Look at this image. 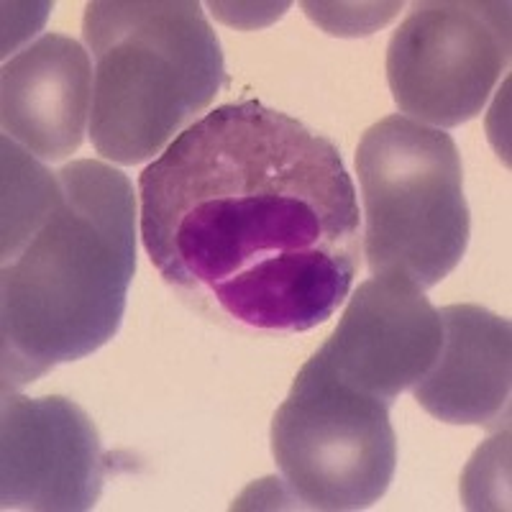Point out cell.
Listing matches in <instances>:
<instances>
[{"instance_id":"obj_1","label":"cell","mask_w":512,"mask_h":512,"mask_svg":"<svg viewBox=\"0 0 512 512\" xmlns=\"http://www.w3.org/2000/svg\"><path fill=\"white\" fill-rule=\"evenodd\" d=\"M139 203L162 280L231 331H310L359 272V203L338 146L259 100L185 128L139 175Z\"/></svg>"},{"instance_id":"obj_2","label":"cell","mask_w":512,"mask_h":512,"mask_svg":"<svg viewBox=\"0 0 512 512\" xmlns=\"http://www.w3.org/2000/svg\"><path fill=\"white\" fill-rule=\"evenodd\" d=\"M136 269V195L121 169L52 172L3 136V395L80 361L121 328Z\"/></svg>"},{"instance_id":"obj_3","label":"cell","mask_w":512,"mask_h":512,"mask_svg":"<svg viewBox=\"0 0 512 512\" xmlns=\"http://www.w3.org/2000/svg\"><path fill=\"white\" fill-rule=\"evenodd\" d=\"M90 141L108 162L157 159L226 88L221 41L195 0L88 3Z\"/></svg>"},{"instance_id":"obj_4","label":"cell","mask_w":512,"mask_h":512,"mask_svg":"<svg viewBox=\"0 0 512 512\" xmlns=\"http://www.w3.org/2000/svg\"><path fill=\"white\" fill-rule=\"evenodd\" d=\"M364 256L372 277H408L431 290L469 246V205L456 141L443 128L387 116L356 149Z\"/></svg>"},{"instance_id":"obj_5","label":"cell","mask_w":512,"mask_h":512,"mask_svg":"<svg viewBox=\"0 0 512 512\" xmlns=\"http://www.w3.org/2000/svg\"><path fill=\"white\" fill-rule=\"evenodd\" d=\"M272 456L297 507L367 510L395 477L390 405L344 382L315 351L274 413Z\"/></svg>"},{"instance_id":"obj_6","label":"cell","mask_w":512,"mask_h":512,"mask_svg":"<svg viewBox=\"0 0 512 512\" xmlns=\"http://www.w3.org/2000/svg\"><path fill=\"white\" fill-rule=\"evenodd\" d=\"M510 64V3H415L387 47V82L413 121L454 128L482 113Z\"/></svg>"},{"instance_id":"obj_7","label":"cell","mask_w":512,"mask_h":512,"mask_svg":"<svg viewBox=\"0 0 512 512\" xmlns=\"http://www.w3.org/2000/svg\"><path fill=\"white\" fill-rule=\"evenodd\" d=\"M105 451L88 413L67 397L3 395V510L82 512L103 492Z\"/></svg>"},{"instance_id":"obj_8","label":"cell","mask_w":512,"mask_h":512,"mask_svg":"<svg viewBox=\"0 0 512 512\" xmlns=\"http://www.w3.org/2000/svg\"><path fill=\"white\" fill-rule=\"evenodd\" d=\"M443 341L441 315L408 277L361 282L341 323L320 346L338 377L384 405L428 374Z\"/></svg>"},{"instance_id":"obj_9","label":"cell","mask_w":512,"mask_h":512,"mask_svg":"<svg viewBox=\"0 0 512 512\" xmlns=\"http://www.w3.org/2000/svg\"><path fill=\"white\" fill-rule=\"evenodd\" d=\"M0 98L6 139L16 141L39 162L72 157L90 131V52L70 36H39L6 62Z\"/></svg>"},{"instance_id":"obj_10","label":"cell","mask_w":512,"mask_h":512,"mask_svg":"<svg viewBox=\"0 0 512 512\" xmlns=\"http://www.w3.org/2000/svg\"><path fill=\"white\" fill-rule=\"evenodd\" d=\"M443 341L433 367L413 387L420 408L451 425H492L510 415L512 326L482 305L438 310Z\"/></svg>"},{"instance_id":"obj_11","label":"cell","mask_w":512,"mask_h":512,"mask_svg":"<svg viewBox=\"0 0 512 512\" xmlns=\"http://www.w3.org/2000/svg\"><path fill=\"white\" fill-rule=\"evenodd\" d=\"M305 13L333 36H367L384 26L400 11V3H369V6H336V3H303Z\"/></svg>"}]
</instances>
